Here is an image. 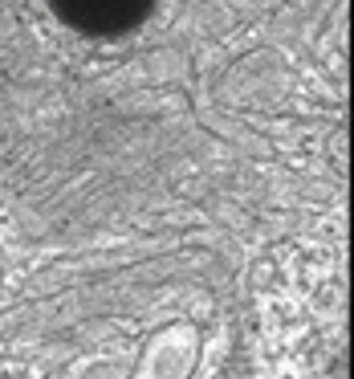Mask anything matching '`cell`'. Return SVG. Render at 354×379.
I'll list each match as a JSON object with an SVG mask.
<instances>
[{
	"label": "cell",
	"instance_id": "cell-1",
	"mask_svg": "<svg viewBox=\"0 0 354 379\" xmlns=\"http://www.w3.org/2000/svg\"><path fill=\"white\" fill-rule=\"evenodd\" d=\"M159 0H49L53 17L82 37H123L138 29Z\"/></svg>",
	"mask_w": 354,
	"mask_h": 379
}]
</instances>
